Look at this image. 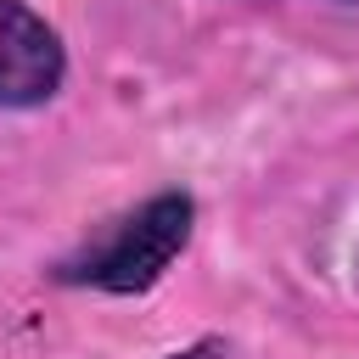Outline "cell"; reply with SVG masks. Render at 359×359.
I'll return each instance as SVG.
<instances>
[{
    "instance_id": "obj_1",
    "label": "cell",
    "mask_w": 359,
    "mask_h": 359,
    "mask_svg": "<svg viewBox=\"0 0 359 359\" xmlns=\"http://www.w3.org/2000/svg\"><path fill=\"white\" fill-rule=\"evenodd\" d=\"M196 202L185 191H157L135 213L112 219L95 241H84L73 258L56 264V280L67 286H95V292H146L168 275V264L191 241Z\"/></svg>"
},
{
    "instance_id": "obj_2",
    "label": "cell",
    "mask_w": 359,
    "mask_h": 359,
    "mask_svg": "<svg viewBox=\"0 0 359 359\" xmlns=\"http://www.w3.org/2000/svg\"><path fill=\"white\" fill-rule=\"evenodd\" d=\"M62 34L28 0H0V107H39L62 90Z\"/></svg>"
},
{
    "instance_id": "obj_3",
    "label": "cell",
    "mask_w": 359,
    "mask_h": 359,
    "mask_svg": "<svg viewBox=\"0 0 359 359\" xmlns=\"http://www.w3.org/2000/svg\"><path fill=\"white\" fill-rule=\"evenodd\" d=\"M168 359H236L219 337H202V342H191V348H180V353H168Z\"/></svg>"
}]
</instances>
